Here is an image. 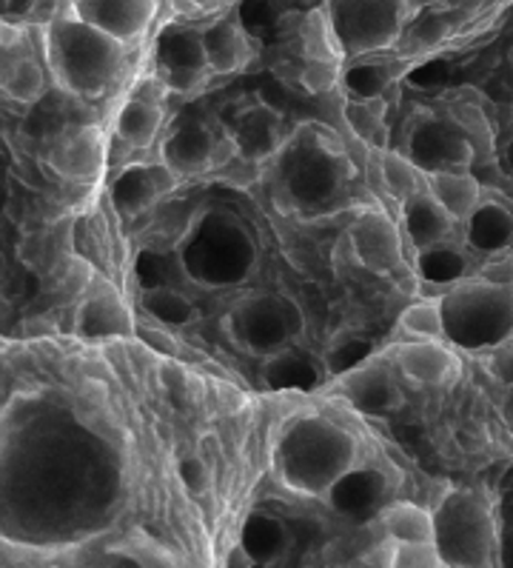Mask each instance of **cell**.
<instances>
[{
  "label": "cell",
  "mask_w": 513,
  "mask_h": 568,
  "mask_svg": "<svg viewBox=\"0 0 513 568\" xmlns=\"http://www.w3.org/2000/svg\"><path fill=\"white\" fill-rule=\"evenodd\" d=\"M468 243L480 252H500L513 243V214L496 203H480L468 214Z\"/></svg>",
  "instance_id": "obj_18"
},
{
  "label": "cell",
  "mask_w": 513,
  "mask_h": 568,
  "mask_svg": "<svg viewBox=\"0 0 513 568\" xmlns=\"http://www.w3.org/2000/svg\"><path fill=\"white\" fill-rule=\"evenodd\" d=\"M226 566H252V557H248L246 546H234L226 555Z\"/></svg>",
  "instance_id": "obj_39"
},
{
  "label": "cell",
  "mask_w": 513,
  "mask_h": 568,
  "mask_svg": "<svg viewBox=\"0 0 513 568\" xmlns=\"http://www.w3.org/2000/svg\"><path fill=\"white\" fill-rule=\"evenodd\" d=\"M181 480L192 495H206L212 488V466L201 455L183 457L181 460Z\"/></svg>",
  "instance_id": "obj_31"
},
{
  "label": "cell",
  "mask_w": 513,
  "mask_h": 568,
  "mask_svg": "<svg viewBox=\"0 0 513 568\" xmlns=\"http://www.w3.org/2000/svg\"><path fill=\"white\" fill-rule=\"evenodd\" d=\"M380 178L386 183L388 192L393 197L406 201L408 194L420 189V174H417V166L411 163V158L397 152H382L380 158Z\"/></svg>",
  "instance_id": "obj_23"
},
{
  "label": "cell",
  "mask_w": 513,
  "mask_h": 568,
  "mask_svg": "<svg viewBox=\"0 0 513 568\" xmlns=\"http://www.w3.org/2000/svg\"><path fill=\"white\" fill-rule=\"evenodd\" d=\"M471 143L448 123H425L413 134L411 163L428 172H448V169H465L471 163Z\"/></svg>",
  "instance_id": "obj_8"
},
{
  "label": "cell",
  "mask_w": 513,
  "mask_h": 568,
  "mask_svg": "<svg viewBox=\"0 0 513 568\" xmlns=\"http://www.w3.org/2000/svg\"><path fill=\"white\" fill-rule=\"evenodd\" d=\"M445 32H448L445 18H440V14H428V18H422V21L413 27L411 34L420 43H437Z\"/></svg>",
  "instance_id": "obj_33"
},
{
  "label": "cell",
  "mask_w": 513,
  "mask_h": 568,
  "mask_svg": "<svg viewBox=\"0 0 513 568\" xmlns=\"http://www.w3.org/2000/svg\"><path fill=\"white\" fill-rule=\"evenodd\" d=\"M201 457L208 463V466L217 460V437H214V435L203 437V440H201Z\"/></svg>",
  "instance_id": "obj_38"
},
{
  "label": "cell",
  "mask_w": 513,
  "mask_h": 568,
  "mask_svg": "<svg viewBox=\"0 0 513 568\" xmlns=\"http://www.w3.org/2000/svg\"><path fill=\"white\" fill-rule=\"evenodd\" d=\"M382 114H386V106H382L380 98H362V101L351 103L346 109V118L351 123V129L360 138H366V141H371L373 134L380 132Z\"/></svg>",
  "instance_id": "obj_27"
},
{
  "label": "cell",
  "mask_w": 513,
  "mask_h": 568,
  "mask_svg": "<svg viewBox=\"0 0 513 568\" xmlns=\"http://www.w3.org/2000/svg\"><path fill=\"white\" fill-rule=\"evenodd\" d=\"M47 49L54 74L78 94H98L114 81L121 67V47L106 32L81 21L69 9L47 23Z\"/></svg>",
  "instance_id": "obj_1"
},
{
  "label": "cell",
  "mask_w": 513,
  "mask_h": 568,
  "mask_svg": "<svg viewBox=\"0 0 513 568\" xmlns=\"http://www.w3.org/2000/svg\"><path fill=\"white\" fill-rule=\"evenodd\" d=\"M7 92L12 94L14 101L21 103H34L43 92V72L41 67L29 58L18 61L12 67V72L7 74Z\"/></svg>",
  "instance_id": "obj_26"
},
{
  "label": "cell",
  "mask_w": 513,
  "mask_h": 568,
  "mask_svg": "<svg viewBox=\"0 0 513 568\" xmlns=\"http://www.w3.org/2000/svg\"><path fill=\"white\" fill-rule=\"evenodd\" d=\"M445 3H451V7H453V3H460V0H445Z\"/></svg>",
  "instance_id": "obj_43"
},
{
  "label": "cell",
  "mask_w": 513,
  "mask_h": 568,
  "mask_svg": "<svg viewBox=\"0 0 513 568\" xmlns=\"http://www.w3.org/2000/svg\"><path fill=\"white\" fill-rule=\"evenodd\" d=\"M92 281H94V272L89 261H83V257H72V261L63 263V272H61L63 295L69 297L86 295V288L92 286Z\"/></svg>",
  "instance_id": "obj_30"
},
{
  "label": "cell",
  "mask_w": 513,
  "mask_h": 568,
  "mask_svg": "<svg viewBox=\"0 0 513 568\" xmlns=\"http://www.w3.org/2000/svg\"><path fill=\"white\" fill-rule=\"evenodd\" d=\"M197 7H217V3H226V0H194Z\"/></svg>",
  "instance_id": "obj_42"
},
{
  "label": "cell",
  "mask_w": 513,
  "mask_h": 568,
  "mask_svg": "<svg viewBox=\"0 0 513 568\" xmlns=\"http://www.w3.org/2000/svg\"><path fill=\"white\" fill-rule=\"evenodd\" d=\"M353 261L371 272H393L402 263L400 234L386 214H362L348 234Z\"/></svg>",
  "instance_id": "obj_7"
},
{
  "label": "cell",
  "mask_w": 513,
  "mask_h": 568,
  "mask_svg": "<svg viewBox=\"0 0 513 568\" xmlns=\"http://www.w3.org/2000/svg\"><path fill=\"white\" fill-rule=\"evenodd\" d=\"M63 12V0H32L29 3V21L32 23H52Z\"/></svg>",
  "instance_id": "obj_35"
},
{
  "label": "cell",
  "mask_w": 513,
  "mask_h": 568,
  "mask_svg": "<svg viewBox=\"0 0 513 568\" xmlns=\"http://www.w3.org/2000/svg\"><path fill=\"white\" fill-rule=\"evenodd\" d=\"M353 460V443L340 428L320 423H306L286 443V475L288 483L314 495L348 475Z\"/></svg>",
  "instance_id": "obj_4"
},
{
  "label": "cell",
  "mask_w": 513,
  "mask_h": 568,
  "mask_svg": "<svg viewBox=\"0 0 513 568\" xmlns=\"http://www.w3.org/2000/svg\"><path fill=\"white\" fill-rule=\"evenodd\" d=\"M393 566L437 568L442 566V560L433 542H397V548H393Z\"/></svg>",
  "instance_id": "obj_28"
},
{
  "label": "cell",
  "mask_w": 513,
  "mask_h": 568,
  "mask_svg": "<svg viewBox=\"0 0 513 568\" xmlns=\"http://www.w3.org/2000/svg\"><path fill=\"white\" fill-rule=\"evenodd\" d=\"M433 546L442 566H491L496 557V523L473 491H451L433 511Z\"/></svg>",
  "instance_id": "obj_3"
},
{
  "label": "cell",
  "mask_w": 513,
  "mask_h": 568,
  "mask_svg": "<svg viewBox=\"0 0 513 568\" xmlns=\"http://www.w3.org/2000/svg\"><path fill=\"white\" fill-rule=\"evenodd\" d=\"M440 303L442 328L460 346H500L513 335V288L507 283H468Z\"/></svg>",
  "instance_id": "obj_2"
},
{
  "label": "cell",
  "mask_w": 513,
  "mask_h": 568,
  "mask_svg": "<svg viewBox=\"0 0 513 568\" xmlns=\"http://www.w3.org/2000/svg\"><path fill=\"white\" fill-rule=\"evenodd\" d=\"M393 361L406 377L425 386H445L460 377V361L451 348L440 346L437 341L406 343L393 352Z\"/></svg>",
  "instance_id": "obj_10"
},
{
  "label": "cell",
  "mask_w": 513,
  "mask_h": 568,
  "mask_svg": "<svg viewBox=\"0 0 513 568\" xmlns=\"http://www.w3.org/2000/svg\"><path fill=\"white\" fill-rule=\"evenodd\" d=\"M451 217H448L445 209L437 203L431 192H411L406 197V226L411 241L417 246H437L440 241H445L448 232H451Z\"/></svg>",
  "instance_id": "obj_15"
},
{
  "label": "cell",
  "mask_w": 513,
  "mask_h": 568,
  "mask_svg": "<svg viewBox=\"0 0 513 568\" xmlns=\"http://www.w3.org/2000/svg\"><path fill=\"white\" fill-rule=\"evenodd\" d=\"M400 326L417 341H440L445 335L442 328V303L440 297L433 301H420L408 306L400 317Z\"/></svg>",
  "instance_id": "obj_21"
},
{
  "label": "cell",
  "mask_w": 513,
  "mask_h": 568,
  "mask_svg": "<svg viewBox=\"0 0 513 568\" xmlns=\"http://www.w3.org/2000/svg\"><path fill=\"white\" fill-rule=\"evenodd\" d=\"M163 126V109L161 98H146V94H134L123 103L114 121V132L126 143L129 149H148Z\"/></svg>",
  "instance_id": "obj_14"
},
{
  "label": "cell",
  "mask_w": 513,
  "mask_h": 568,
  "mask_svg": "<svg viewBox=\"0 0 513 568\" xmlns=\"http://www.w3.org/2000/svg\"><path fill=\"white\" fill-rule=\"evenodd\" d=\"M143 335H146V341L152 343L157 352H163V355H172V352H177V341H172L168 337V332H161V328H143Z\"/></svg>",
  "instance_id": "obj_36"
},
{
  "label": "cell",
  "mask_w": 513,
  "mask_h": 568,
  "mask_svg": "<svg viewBox=\"0 0 513 568\" xmlns=\"http://www.w3.org/2000/svg\"><path fill=\"white\" fill-rule=\"evenodd\" d=\"M393 548H397V542L388 537L382 546H377L373 551H368L366 562H368V566H393Z\"/></svg>",
  "instance_id": "obj_37"
},
{
  "label": "cell",
  "mask_w": 513,
  "mask_h": 568,
  "mask_svg": "<svg viewBox=\"0 0 513 568\" xmlns=\"http://www.w3.org/2000/svg\"><path fill=\"white\" fill-rule=\"evenodd\" d=\"M18 257H21L23 266L38 268V272H41V266H47V263L52 261V252H49L47 234H41V232L27 234V237L18 243Z\"/></svg>",
  "instance_id": "obj_32"
},
{
  "label": "cell",
  "mask_w": 513,
  "mask_h": 568,
  "mask_svg": "<svg viewBox=\"0 0 513 568\" xmlns=\"http://www.w3.org/2000/svg\"><path fill=\"white\" fill-rule=\"evenodd\" d=\"M174 186H177V174L166 163L129 169L121 181H117V186H114V203H117V209L123 214H137L148 203H154L157 197L172 192Z\"/></svg>",
  "instance_id": "obj_11"
},
{
  "label": "cell",
  "mask_w": 513,
  "mask_h": 568,
  "mask_svg": "<svg viewBox=\"0 0 513 568\" xmlns=\"http://www.w3.org/2000/svg\"><path fill=\"white\" fill-rule=\"evenodd\" d=\"M78 332L83 337L103 335H129L132 332V317L121 297L112 288H86V301L78 308Z\"/></svg>",
  "instance_id": "obj_12"
},
{
  "label": "cell",
  "mask_w": 513,
  "mask_h": 568,
  "mask_svg": "<svg viewBox=\"0 0 513 568\" xmlns=\"http://www.w3.org/2000/svg\"><path fill=\"white\" fill-rule=\"evenodd\" d=\"M214 158V138L208 129L188 123L181 126L177 132L163 143L161 149V163H166L177 178L181 174H197L208 169Z\"/></svg>",
  "instance_id": "obj_13"
},
{
  "label": "cell",
  "mask_w": 513,
  "mask_h": 568,
  "mask_svg": "<svg viewBox=\"0 0 513 568\" xmlns=\"http://www.w3.org/2000/svg\"><path fill=\"white\" fill-rule=\"evenodd\" d=\"M342 54L388 49L408 18L406 0H331L326 9Z\"/></svg>",
  "instance_id": "obj_5"
},
{
  "label": "cell",
  "mask_w": 513,
  "mask_h": 568,
  "mask_svg": "<svg viewBox=\"0 0 513 568\" xmlns=\"http://www.w3.org/2000/svg\"><path fill=\"white\" fill-rule=\"evenodd\" d=\"M157 9V0H72V12L117 43L143 38Z\"/></svg>",
  "instance_id": "obj_6"
},
{
  "label": "cell",
  "mask_w": 513,
  "mask_h": 568,
  "mask_svg": "<svg viewBox=\"0 0 513 568\" xmlns=\"http://www.w3.org/2000/svg\"><path fill=\"white\" fill-rule=\"evenodd\" d=\"M511 63H513V49H511Z\"/></svg>",
  "instance_id": "obj_44"
},
{
  "label": "cell",
  "mask_w": 513,
  "mask_h": 568,
  "mask_svg": "<svg viewBox=\"0 0 513 568\" xmlns=\"http://www.w3.org/2000/svg\"><path fill=\"white\" fill-rule=\"evenodd\" d=\"M274 134H277V126L268 121V114H252V118H246V126L240 129L237 149L248 161H260L263 154L274 149Z\"/></svg>",
  "instance_id": "obj_24"
},
{
  "label": "cell",
  "mask_w": 513,
  "mask_h": 568,
  "mask_svg": "<svg viewBox=\"0 0 513 568\" xmlns=\"http://www.w3.org/2000/svg\"><path fill=\"white\" fill-rule=\"evenodd\" d=\"M505 415H507V420H511V426H513V386L507 388V397H505Z\"/></svg>",
  "instance_id": "obj_41"
},
{
  "label": "cell",
  "mask_w": 513,
  "mask_h": 568,
  "mask_svg": "<svg viewBox=\"0 0 513 568\" xmlns=\"http://www.w3.org/2000/svg\"><path fill=\"white\" fill-rule=\"evenodd\" d=\"M52 166L69 181H94L106 166V141L103 132L94 126H83L69 132L61 143L52 149Z\"/></svg>",
  "instance_id": "obj_9"
},
{
  "label": "cell",
  "mask_w": 513,
  "mask_h": 568,
  "mask_svg": "<svg viewBox=\"0 0 513 568\" xmlns=\"http://www.w3.org/2000/svg\"><path fill=\"white\" fill-rule=\"evenodd\" d=\"M346 395L351 397V403L362 412H373V415H380V412H388V408L397 406L400 395H397V386L388 377L386 368L380 366H366L360 372H353L346 383Z\"/></svg>",
  "instance_id": "obj_19"
},
{
  "label": "cell",
  "mask_w": 513,
  "mask_h": 568,
  "mask_svg": "<svg viewBox=\"0 0 513 568\" xmlns=\"http://www.w3.org/2000/svg\"><path fill=\"white\" fill-rule=\"evenodd\" d=\"M201 49L203 61L212 72H234L246 63L248 54L246 34L234 21H220L208 27L201 34Z\"/></svg>",
  "instance_id": "obj_17"
},
{
  "label": "cell",
  "mask_w": 513,
  "mask_h": 568,
  "mask_svg": "<svg viewBox=\"0 0 513 568\" xmlns=\"http://www.w3.org/2000/svg\"><path fill=\"white\" fill-rule=\"evenodd\" d=\"M382 528L393 542H433V515L413 503H393L382 511Z\"/></svg>",
  "instance_id": "obj_20"
},
{
  "label": "cell",
  "mask_w": 513,
  "mask_h": 568,
  "mask_svg": "<svg viewBox=\"0 0 513 568\" xmlns=\"http://www.w3.org/2000/svg\"><path fill=\"white\" fill-rule=\"evenodd\" d=\"M428 192L437 197L451 221H468V214L480 206V183L473 174L448 169V172H428Z\"/></svg>",
  "instance_id": "obj_16"
},
{
  "label": "cell",
  "mask_w": 513,
  "mask_h": 568,
  "mask_svg": "<svg viewBox=\"0 0 513 568\" xmlns=\"http://www.w3.org/2000/svg\"><path fill=\"white\" fill-rule=\"evenodd\" d=\"M302 43H306V58H320V61H342L340 43L334 38L331 21H328L326 9L314 12L306 18L302 27Z\"/></svg>",
  "instance_id": "obj_22"
},
{
  "label": "cell",
  "mask_w": 513,
  "mask_h": 568,
  "mask_svg": "<svg viewBox=\"0 0 513 568\" xmlns=\"http://www.w3.org/2000/svg\"><path fill=\"white\" fill-rule=\"evenodd\" d=\"M146 308L157 321L172 323V326H186V323L197 321V312H194L192 303L177 295V292H168V288L146 292Z\"/></svg>",
  "instance_id": "obj_25"
},
{
  "label": "cell",
  "mask_w": 513,
  "mask_h": 568,
  "mask_svg": "<svg viewBox=\"0 0 513 568\" xmlns=\"http://www.w3.org/2000/svg\"><path fill=\"white\" fill-rule=\"evenodd\" d=\"M337 72H340V63L337 61H320V58H308L306 67L300 72V81L308 92L326 94L337 87Z\"/></svg>",
  "instance_id": "obj_29"
},
{
  "label": "cell",
  "mask_w": 513,
  "mask_h": 568,
  "mask_svg": "<svg viewBox=\"0 0 513 568\" xmlns=\"http://www.w3.org/2000/svg\"><path fill=\"white\" fill-rule=\"evenodd\" d=\"M491 372L500 383H505L507 388L513 386V346H502L496 355L491 357Z\"/></svg>",
  "instance_id": "obj_34"
},
{
  "label": "cell",
  "mask_w": 513,
  "mask_h": 568,
  "mask_svg": "<svg viewBox=\"0 0 513 568\" xmlns=\"http://www.w3.org/2000/svg\"><path fill=\"white\" fill-rule=\"evenodd\" d=\"M502 557H505L507 562H513V528L511 535H505V540H502Z\"/></svg>",
  "instance_id": "obj_40"
}]
</instances>
